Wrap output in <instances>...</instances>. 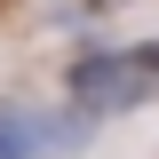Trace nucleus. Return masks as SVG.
I'll return each mask as SVG.
<instances>
[{
    "mask_svg": "<svg viewBox=\"0 0 159 159\" xmlns=\"http://www.w3.org/2000/svg\"><path fill=\"white\" fill-rule=\"evenodd\" d=\"M64 103L88 111L96 127L119 119V111L159 103V40H96V48H80L64 64Z\"/></svg>",
    "mask_w": 159,
    "mask_h": 159,
    "instance_id": "obj_1",
    "label": "nucleus"
},
{
    "mask_svg": "<svg viewBox=\"0 0 159 159\" xmlns=\"http://www.w3.org/2000/svg\"><path fill=\"white\" fill-rule=\"evenodd\" d=\"M88 135H96V119L72 103H24V96L0 103V159H72L88 151Z\"/></svg>",
    "mask_w": 159,
    "mask_h": 159,
    "instance_id": "obj_2",
    "label": "nucleus"
},
{
    "mask_svg": "<svg viewBox=\"0 0 159 159\" xmlns=\"http://www.w3.org/2000/svg\"><path fill=\"white\" fill-rule=\"evenodd\" d=\"M88 8H111V0H88Z\"/></svg>",
    "mask_w": 159,
    "mask_h": 159,
    "instance_id": "obj_3",
    "label": "nucleus"
}]
</instances>
